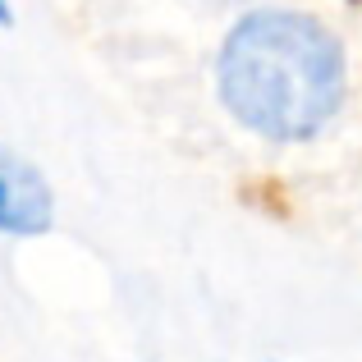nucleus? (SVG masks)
<instances>
[{
	"label": "nucleus",
	"mask_w": 362,
	"mask_h": 362,
	"mask_svg": "<svg viewBox=\"0 0 362 362\" xmlns=\"http://www.w3.org/2000/svg\"><path fill=\"white\" fill-rule=\"evenodd\" d=\"M221 101L271 142L317 138L344 101V51L317 18L257 9L225 37L216 60Z\"/></svg>",
	"instance_id": "f257e3e1"
},
{
	"label": "nucleus",
	"mask_w": 362,
	"mask_h": 362,
	"mask_svg": "<svg viewBox=\"0 0 362 362\" xmlns=\"http://www.w3.org/2000/svg\"><path fill=\"white\" fill-rule=\"evenodd\" d=\"M51 221V193L37 179V170H28L18 156L0 151V230L33 234L46 230Z\"/></svg>",
	"instance_id": "f03ea898"
}]
</instances>
